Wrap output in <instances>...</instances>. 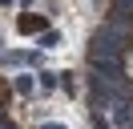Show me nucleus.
Wrapping results in <instances>:
<instances>
[{
	"label": "nucleus",
	"mask_w": 133,
	"mask_h": 129,
	"mask_svg": "<svg viewBox=\"0 0 133 129\" xmlns=\"http://www.w3.org/2000/svg\"><path fill=\"white\" fill-rule=\"evenodd\" d=\"M20 28H24V32H36V28H44V20H41V16H20Z\"/></svg>",
	"instance_id": "obj_2"
},
{
	"label": "nucleus",
	"mask_w": 133,
	"mask_h": 129,
	"mask_svg": "<svg viewBox=\"0 0 133 129\" xmlns=\"http://www.w3.org/2000/svg\"><path fill=\"white\" fill-rule=\"evenodd\" d=\"M49 129H61V125H49Z\"/></svg>",
	"instance_id": "obj_3"
},
{
	"label": "nucleus",
	"mask_w": 133,
	"mask_h": 129,
	"mask_svg": "<svg viewBox=\"0 0 133 129\" xmlns=\"http://www.w3.org/2000/svg\"><path fill=\"white\" fill-rule=\"evenodd\" d=\"M113 117H117L121 129H133V105H129V101H117V105H113Z\"/></svg>",
	"instance_id": "obj_1"
}]
</instances>
